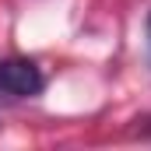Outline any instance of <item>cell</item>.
Returning a JSON list of instances; mask_svg holds the SVG:
<instances>
[{
  "instance_id": "1",
  "label": "cell",
  "mask_w": 151,
  "mask_h": 151,
  "mask_svg": "<svg viewBox=\"0 0 151 151\" xmlns=\"http://www.w3.org/2000/svg\"><path fill=\"white\" fill-rule=\"evenodd\" d=\"M42 70H39L32 60H21V56H11V60H0V91L4 95H14V99H32L42 91Z\"/></svg>"
},
{
  "instance_id": "2",
  "label": "cell",
  "mask_w": 151,
  "mask_h": 151,
  "mask_svg": "<svg viewBox=\"0 0 151 151\" xmlns=\"http://www.w3.org/2000/svg\"><path fill=\"white\" fill-rule=\"evenodd\" d=\"M148 46H151V14H148Z\"/></svg>"
}]
</instances>
